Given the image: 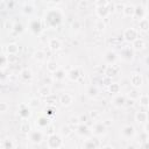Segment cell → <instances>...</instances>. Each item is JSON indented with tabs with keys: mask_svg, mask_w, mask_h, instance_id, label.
<instances>
[{
	"mask_svg": "<svg viewBox=\"0 0 149 149\" xmlns=\"http://www.w3.org/2000/svg\"><path fill=\"white\" fill-rule=\"evenodd\" d=\"M129 81H130V85L133 86V88H137L139 90L143 85V77L139 72H133V73H130Z\"/></svg>",
	"mask_w": 149,
	"mask_h": 149,
	"instance_id": "cell-9",
	"label": "cell"
},
{
	"mask_svg": "<svg viewBox=\"0 0 149 149\" xmlns=\"http://www.w3.org/2000/svg\"><path fill=\"white\" fill-rule=\"evenodd\" d=\"M71 133H72V128H71L69 125H63V126H61V128H59V135H61L62 137H68Z\"/></svg>",
	"mask_w": 149,
	"mask_h": 149,
	"instance_id": "cell-32",
	"label": "cell"
},
{
	"mask_svg": "<svg viewBox=\"0 0 149 149\" xmlns=\"http://www.w3.org/2000/svg\"><path fill=\"white\" fill-rule=\"evenodd\" d=\"M78 125H80V121H79L78 115H76V116H71V118L69 119V126H70L71 128H76Z\"/></svg>",
	"mask_w": 149,
	"mask_h": 149,
	"instance_id": "cell-42",
	"label": "cell"
},
{
	"mask_svg": "<svg viewBox=\"0 0 149 149\" xmlns=\"http://www.w3.org/2000/svg\"><path fill=\"white\" fill-rule=\"evenodd\" d=\"M123 3H120V2H116V3H114V10H116V12H122V8H123Z\"/></svg>",
	"mask_w": 149,
	"mask_h": 149,
	"instance_id": "cell-50",
	"label": "cell"
},
{
	"mask_svg": "<svg viewBox=\"0 0 149 149\" xmlns=\"http://www.w3.org/2000/svg\"><path fill=\"white\" fill-rule=\"evenodd\" d=\"M58 100H59V102H61V105H62V106H64V107H68V106H70V105L72 104V101H73V98H72V95H71L70 93H68V92H64V93H62V94L59 95Z\"/></svg>",
	"mask_w": 149,
	"mask_h": 149,
	"instance_id": "cell-19",
	"label": "cell"
},
{
	"mask_svg": "<svg viewBox=\"0 0 149 149\" xmlns=\"http://www.w3.org/2000/svg\"><path fill=\"white\" fill-rule=\"evenodd\" d=\"M47 129H48V135H52V134H55V128H54V126H52L51 123L47 127Z\"/></svg>",
	"mask_w": 149,
	"mask_h": 149,
	"instance_id": "cell-52",
	"label": "cell"
},
{
	"mask_svg": "<svg viewBox=\"0 0 149 149\" xmlns=\"http://www.w3.org/2000/svg\"><path fill=\"white\" fill-rule=\"evenodd\" d=\"M58 69H59V66H58V63H57L56 61L50 59V61H48V62H47V70H48L50 73L56 72Z\"/></svg>",
	"mask_w": 149,
	"mask_h": 149,
	"instance_id": "cell-30",
	"label": "cell"
},
{
	"mask_svg": "<svg viewBox=\"0 0 149 149\" xmlns=\"http://www.w3.org/2000/svg\"><path fill=\"white\" fill-rule=\"evenodd\" d=\"M20 77L23 81H30L33 79V72L30 69L26 68V69H22L21 72H20Z\"/></svg>",
	"mask_w": 149,
	"mask_h": 149,
	"instance_id": "cell-26",
	"label": "cell"
},
{
	"mask_svg": "<svg viewBox=\"0 0 149 149\" xmlns=\"http://www.w3.org/2000/svg\"><path fill=\"white\" fill-rule=\"evenodd\" d=\"M147 120H148V114H147V112H144V111H139V112L135 113V121H136V123H139V125H144V123H147Z\"/></svg>",
	"mask_w": 149,
	"mask_h": 149,
	"instance_id": "cell-22",
	"label": "cell"
},
{
	"mask_svg": "<svg viewBox=\"0 0 149 149\" xmlns=\"http://www.w3.org/2000/svg\"><path fill=\"white\" fill-rule=\"evenodd\" d=\"M135 134H136L135 128L132 125H126L121 128V136L126 140H132L135 136Z\"/></svg>",
	"mask_w": 149,
	"mask_h": 149,
	"instance_id": "cell-10",
	"label": "cell"
},
{
	"mask_svg": "<svg viewBox=\"0 0 149 149\" xmlns=\"http://www.w3.org/2000/svg\"><path fill=\"white\" fill-rule=\"evenodd\" d=\"M34 59L37 61V62H44L45 61V52L43 50H36L33 55Z\"/></svg>",
	"mask_w": 149,
	"mask_h": 149,
	"instance_id": "cell-37",
	"label": "cell"
},
{
	"mask_svg": "<svg viewBox=\"0 0 149 149\" xmlns=\"http://www.w3.org/2000/svg\"><path fill=\"white\" fill-rule=\"evenodd\" d=\"M14 142L10 137H5L0 141V149H14Z\"/></svg>",
	"mask_w": 149,
	"mask_h": 149,
	"instance_id": "cell-25",
	"label": "cell"
},
{
	"mask_svg": "<svg viewBox=\"0 0 149 149\" xmlns=\"http://www.w3.org/2000/svg\"><path fill=\"white\" fill-rule=\"evenodd\" d=\"M56 107H52V106H47L44 109H43V112H44V115L45 116H48V118H52L54 115H56Z\"/></svg>",
	"mask_w": 149,
	"mask_h": 149,
	"instance_id": "cell-39",
	"label": "cell"
},
{
	"mask_svg": "<svg viewBox=\"0 0 149 149\" xmlns=\"http://www.w3.org/2000/svg\"><path fill=\"white\" fill-rule=\"evenodd\" d=\"M139 29L143 33H147L149 30V20L147 17L139 20Z\"/></svg>",
	"mask_w": 149,
	"mask_h": 149,
	"instance_id": "cell-31",
	"label": "cell"
},
{
	"mask_svg": "<svg viewBox=\"0 0 149 149\" xmlns=\"http://www.w3.org/2000/svg\"><path fill=\"white\" fill-rule=\"evenodd\" d=\"M78 118H79V121H80V123H86V122L90 120L87 114H80V115H78Z\"/></svg>",
	"mask_w": 149,
	"mask_h": 149,
	"instance_id": "cell-49",
	"label": "cell"
},
{
	"mask_svg": "<svg viewBox=\"0 0 149 149\" xmlns=\"http://www.w3.org/2000/svg\"><path fill=\"white\" fill-rule=\"evenodd\" d=\"M100 147V141L98 137H86L83 142V149H99Z\"/></svg>",
	"mask_w": 149,
	"mask_h": 149,
	"instance_id": "cell-7",
	"label": "cell"
},
{
	"mask_svg": "<svg viewBox=\"0 0 149 149\" xmlns=\"http://www.w3.org/2000/svg\"><path fill=\"white\" fill-rule=\"evenodd\" d=\"M6 59H7V63H9V64H16L19 62V56H16V55H7Z\"/></svg>",
	"mask_w": 149,
	"mask_h": 149,
	"instance_id": "cell-45",
	"label": "cell"
},
{
	"mask_svg": "<svg viewBox=\"0 0 149 149\" xmlns=\"http://www.w3.org/2000/svg\"><path fill=\"white\" fill-rule=\"evenodd\" d=\"M122 37L126 42L128 43H133L136 38H139V30L136 28H133V27H129V28H126L123 30V34H122Z\"/></svg>",
	"mask_w": 149,
	"mask_h": 149,
	"instance_id": "cell-4",
	"label": "cell"
},
{
	"mask_svg": "<svg viewBox=\"0 0 149 149\" xmlns=\"http://www.w3.org/2000/svg\"><path fill=\"white\" fill-rule=\"evenodd\" d=\"M118 56H120V58L122 61H125V62H130L134 58V50L128 44L127 45H123L121 48V50H120V52H119Z\"/></svg>",
	"mask_w": 149,
	"mask_h": 149,
	"instance_id": "cell-5",
	"label": "cell"
},
{
	"mask_svg": "<svg viewBox=\"0 0 149 149\" xmlns=\"http://www.w3.org/2000/svg\"><path fill=\"white\" fill-rule=\"evenodd\" d=\"M28 140H29V142L30 143H33V144H40L41 142H42V140H43V133L38 129H36V130H30L28 134Z\"/></svg>",
	"mask_w": 149,
	"mask_h": 149,
	"instance_id": "cell-8",
	"label": "cell"
},
{
	"mask_svg": "<svg viewBox=\"0 0 149 149\" xmlns=\"http://www.w3.org/2000/svg\"><path fill=\"white\" fill-rule=\"evenodd\" d=\"M57 102H59V100H58V98H57L56 95L50 94V95H48V97L45 98V104H47V106H52V107H56Z\"/></svg>",
	"mask_w": 149,
	"mask_h": 149,
	"instance_id": "cell-33",
	"label": "cell"
},
{
	"mask_svg": "<svg viewBox=\"0 0 149 149\" xmlns=\"http://www.w3.org/2000/svg\"><path fill=\"white\" fill-rule=\"evenodd\" d=\"M20 130L22 133H26V134H28L31 130V126H30L28 120H22V122L20 123Z\"/></svg>",
	"mask_w": 149,
	"mask_h": 149,
	"instance_id": "cell-36",
	"label": "cell"
},
{
	"mask_svg": "<svg viewBox=\"0 0 149 149\" xmlns=\"http://www.w3.org/2000/svg\"><path fill=\"white\" fill-rule=\"evenodd\" d=\"M135 12V6L133 3H126L122 8V14L125 17H133Z\"/></svg>",
	"mask_w": 149,
	"mask_h": 149,
	"instance_id": "cell-21",
	"label": "cell"
},
{
	"mask_svg": "<svg viewBox=\"0 0 149 149\" xmlns=\"http://www.w3.org/2000/svg\"><path fill=\"white\" fill-rule=\"evenodd\" d=\"M51 77H52V79H54L55 81H62L63 79L66 78V72H65L63 69H58L56 72H54V73L51 74Z\"/></svg>",
	"mask_w": 149,
	"mask_h": 149,
	"instance_id": "cell-27",
	"label": "cell"
},
{
	"mask_svg": "<svg viewBox=\"0 0 149 149\" xmlns=\"http://www.w3.org/2000/svg\"><path fill=\"white\" fill-rule=\"evenodd\" d=\"M81 77V72L79 68H72L66 72V78L71 81H78Z\"/></svg>",
	"mask_w": 149,
	"mask_h": 149,
	"instance_id": "cell-13",
	"label": "cell"
},
{
	"mask_svg": "<svg viewBox=\"0 0 149 149\" xmlns=\"http://www.w3.org/2000/svg\"><path fill=\"white\" fill-rule=\"evenodd\" d=\"M132 49L134 50V51H141V50H143L144 48H146V41L143 40V38H136L133 43H132Z\"/></svg>",
	"mask_w": 149,
	"mask_h": 149,
	"instance_id": "cell-23",
	"label": "cell"
},
{
	"mask_svg": "<svg viewBox=\"0 0 149 149\" xmlns=\"http://www.w3.org/2000/svg\"><path fill=\"white\" fill-rule=\"evenodd\" d=\"M29 30L35 35L40 34L42 31V22H41V20L40 19H31L29 21Z\"/></svg>",
	"mask_w": 149,
	"mask_h": 149,
	"instance_id": "cell-11",
	"label": "cell"
},
{
	"mask_svg": "<svg viewBox=\"0 0 149 149\" xmlns=\"http://www.w3.org/2000/svg\"><path fill=\"white\" fill-rule=\"evenodd\" d=\"M137 100H140V105H142L143 107H148V105H149V97L147 94H141Z\"/></svg>",
	"mask_w": 149,
	"mask_h": 149,
	"instance_id": "cell-43",
	"label": "cell"
},
{
	"mask_svg": "<svg viewBox=\"0 0 149 149\" xmlns=\"http://www.w3.org/2000/svg\"><path fill=\"white\" fill-rule=\"evenodd\" d=\"M31 115V112H30V108L28 107V105L26 104H21L19 106V116L22 119V120H28Z\"/></svg>",
	"mask_w": 149,
	"mask_h": 149,
	"instance_id": "cell-17",
	"label": "cell"
},
{
	"mask_svg": "<svg viewBox=\"0 0 149 149\" xmlns=\"http://www.w3.org/2000/svg\"><path fill=\"white\" fill-rule=\"evenodd\" d=\"M63 13L58 8H50L45 12L44 15V24L48 28H56L62 23Z\"/></svg>",
	"mask_w": 149,
	"mask_h": 149,
	"instance_id": "cell-1",
	"label": "cell"
},
{
	"mask_svg": "<svg viewBox=\"0 0 149 149\" xmlns=\"http://www.w3.org/2000/svg\"><path fill=\"white\" fill-rule=\"evenodd\" d=\"M13 30H14L16 34H19V33H22V31H23V26H22L21 23L16 22V23H14V24H13Z\"/></svg>",
	"mask_w": 149,
	"mask_h": 149,
	"instance_id": "cell-47",
	"label": "cell"
},
{
	"mask_svg": "<svg viewBox=\"0 0 149 149\" xmlns=\"http://www.w3.org/2000/svg\"><path fill=\"white\" fill-rule=\"evenodd\" d=\"M147 15V10L143 6L141 5H137L135 6V12H134V16L133 17H136L137 20H141V19H144Z\"/></svg>",
	"mask_w": 149,
	"mask_h": 149,
	"instance_id": "cell-24",
	"label": "cell"
},
{
	"mask_svg": "<svg viewBox=\"0 0 149 149\" xmlns=\"http://www.w3.org/2000/svg\"><path fill=\"white\" fill-rule=\"evenodd\" d=\"M109 1H106V0H99V1H95V7L97 6H104V5H107Z\"/></svg>",
	"mask_w": 149,
	"mask_h": 149,
	"instance_id": "cell-53",
	"label": "cell"
},
{
	"mask_svg": "<svg viewBox=\"0 0 149 149\" xmlns=\"http://www.w3.org/2000/svg\"><path fill=\"white\" fill-rule=\"evenodd\" d=\"M120 71V68L116 65V64H113V65H106L105 70H104V74L105 77H108V78H112L114 76H116Z\"/></svg>",
	"mask_w": 149,
	"mask_h": 149,
	"instance_id": "cell-16",
	"label": "cell"
},
{
	"mask_svg": "<svg viewBox=\"0 0 149 149\" xmlns=\"http://www.w3.org/2000/svg\"><path fill=\"white\" fill-rule=\"evenodd\" d=\"M86 94L90 97V98H97L98 97V94H99V88H98V86H95V85H90L88 87H87V90H86Z\"/></svg>",
	"mask_w": 149,
	"mask_h": 149,
	"instance_id": "cell-28",
	"label": "cell"
},
{
	"mask_svg": "<svg viewBox=\"0 0 149 149\" xmlns=\"http://www.w3.org/2000/svg\"><path fill=\"white\" fill-rule=\"evenodd\" d=\"M63 146V137L59 134H52V135H48L47 139V147L49 149H61V147Z\"/></svg>",
	"mask_w": 149,
	"mask_h": 149,
	"instance_id": "cell-3",
	"label": "cell"
},
{
	"mask_svg": "<svg viewBox=\"0 0 149 149\" xmlns=\"http://www.w3.org/2000/svg\"><path fill=\"white\" fill-rule=\"evenodd\" d=\"M17 51H19V45L16 43H9L7 45L8 55H17Z\"/></svg>",
	"mask_w": 149,
	"mask_h": 149,
	"instance_id": "cell-38",
	"label": "cell"
},
{
	"mask_svg": "<svg viewBox=\"0 0 149 149\" xmlns=\"http://www.w3.org/2000/svg\"><path fill=\"white\" fill-rule=\"evenodd\" d=\"M74 129H76L74 130L76 134L78 136H81V137H88V135L91 134V129H90V127L86 123H80Z\"/></svg>",
	"mask_w": 149,
	"mask_h": 149,
	"instance_id": "cell-12",
	"label": "cell"
},
{
	"mask_svg": "<svg viewBox=\"0 0 149 149\" xmlns=\"http://www.w3.org/2000/svg\"><path fill=\"white\" fill-rule=\"evenodd\" d=\"M2 78H3V72H2V70L0 69V80H1Z\"/></svg>",
	"mask_w": 149,
	"mask_h": 149,
	"instance_id": "cell-57",
	"label": "cell"
},
{
	"mask_svg": "<svg viewBox=\"0 0 149 149\" xmlns=\"http://www.w3.org/2000/svg\"><path fill=\"white\" fill-rule=\"evenodd\" d=\"M112 12H114V3L113 2H108L107 5L104 6H97L95 7V14L100 20H104L105 17H107Z\"/></svg>",
	"mask_w": 149,
	"mask_h": 149,
	"instance_id": "cell-2",
	"label": "cell"
},
{
	"mask_svg": "<svg viewBox=\"0 0 149 149\" xmlns=\"http://www.w3.org/2000/svg\"><path fill=\"white\" fill-rule=\"evenodd\" d=\"M107 90H108V92H109L111 94L115 95V94H119V93H120L121 87H120V84H119V83H111V84L107 86Z\"/></svg>",
	"mask_w": 149,
	"mask_h": 149,
	"instance_id": "cell-29",
	"label": "cell"
},
{
	"mask_svg": "<svg viewBox=\"0 0 149 149\" xmlns=\"http://www.w3.org/2000/svg\"><path fill=\"white\" fill-rule=\"evenodd\" d=\"M140 95H141V94H140V91H139L137 88H133V90H130V91L127 93V95H126V97H127L128 99H130V100H134V101H135V100H137V99L140 98Z\"/></svg>",
	"mask_w": 149,
	"mask_h": 149,
	"instance_id": "cell-35",
	"label": "cell"
},
{
	"mask_svg": "<svg viewBox=\"0 0 149 149\" xmlns=\"http://www.w3.org/2000/svg\"><path fill=\"white\" fill-rule=\"evenodd\" d=\"M51 123V119L45 116L44 114L43 115H40L36 118V126L40 128V129H43V128H47L49 125Z\"/></svg>",
	"mask_w": 149,
	"mask_h": 149,
	"instance_id": "cell-18",
	"label": "cell"
},
{
	"mask_svg": "<svg viewBox=\"0 0 149 149\" xmlns=\"http://www.w3.org/2000/svg\"><path fill=\"white\" fill-rule=\"evenodd\" d=\"M6 64H7V59H6V56H2V55H0V68H3Z\"/></svg>",
	"mask_w": 149,
	"mask_h": 149,
	"instance_id": "cell-51",
	"label": "cell"
},
{
	"mask_svg": "<svg viewBox=\"0 0 149 149\" xmlns=\"http://www.w3.org/2000/svg\"><path fill=\"white\" fill-rule=\"evenodd\" d=\"M48 47H49V49H50L51 51H58V50L62 48V42H61L58 38L52 37V38H50V40L48 41Z\"/></svg>",
	"mask_w": 149,
	"mask_h": 149,
	"instance_id": "cell-20",
	"label": "cell"
},
{
	"mask_svg": "<svg viewBox=\"0 0 149 149\" xmlns=\"http://www.w3.org/2000/svg\"><path fill=\"white\" fill-rule=\"evenodd\" d=\"M1 52H2V45L0 44V55H1Z\"/></svg>",
	"mask_w": 149,
	"mask_h": 149,
	"instance_id": "cell-58",
	"label": "cell"
},
{
	"mask_svg": "<svg viewBox=\"0 0 149 149\" xmlns=\"http://www.w3.org/2000/svg\"><path fill=\"white\" fill-rule=\"evenodd\" d=\"M38 94H40V97H42V98H47L48 95L51 94V90H50L49 86L43 85V86H41V87L38 88Z\"/></svg>",
	"mask_w": 149,
	"mask_h": 149,
	"instance_id": "cell-34",
	"label": "cell"
},
{
	"mask_svg": "<svg viewBox=\"0 0 149 149\" xmlns=\"http://www.w3.org/2000/svg\"><path fill=\"white\" fill-rule=\"evenodd\" d=\"M40 104H41V100L37 97H33V98L29 99V101H28L27 105H28L29 108H36V107L40 106Z\"/></svg>",
	"mask_w": 149,
	"mask_h": 149,
	"instance_id": "cell-40",
	"label": "cell"
},
{
	"mask_svg": "<svg viewBox=\"0 0 149 149\" xmlns=\"http://www.w3.org/2000/svg\"><path fill=\"white\" fill-rule=\"evenodd\" d=\"M106 130H107V127L102 123V121H94V123H93V126L91 128V133L95 137H99V136L105 135L106 134Z\"/></svg>",
	"mask_w": 149,
	"mask_h": 149,
	"instance_id": "cell-6",
	"label": "cell"
},
{
	"mask_svg": "<svg viewBox=\"0 0 149 149\" xmlns=\"http://www.w3.org/2000/svg\"><path fill=\"white\" fill-rule=\"evenodd\" d=\"M33 12H34V5H33V2H26L23 5V13L26 15H30Z\"/></svg>",
	"mask_w": 149,
	"mask_h": 149,
	"instance_id": "cell-41",
	"label": "cell"
},
{
	"mask_svg": "<svg viewBox=\"0 0 149 149\" xmlns=\"http://www.w3.org/2000/svg\"><path fill=\"white\" fill-rule=\"evenodd\" d=\"M104 59H105V63L107 65H113L118 61V54L115 51H113V50H108V51L105 52Z\"/></svg>",
	"mask_w": 149,
	"mask_h": 149,
	"instance_id": "cell-14",
	"label": "cell"
},
{
	"mask_svg": "<svg viewBox=\"0 0 149 149\" xmlns=\"http://www.w3.org/2000/svg\"><path fill=\"white\" fill-rule=\"evenodd\" d=\"M94 28H95L97 30H99V31H102V30H105V28H106V22H105L104 20H100V19H99V20L95 22Z\"/></svg>",
	"mask_w": 149,
	"mask_h": 149,
	"instance_id": "cell-44",
	"label": "cell"
},
{
	"mask_svg": "<svg viewBox=\"0 0 149 149\" xmlns=\"http://www.w3.org/2000/svg\"><path fill=\"white\" fill-rule=\"evenodd\" d=\"M8 108H9V106H8L7 102H5V101H0V113H5V112H7Z\"/></svg>",
	"mask_w": 149,
	"mask_h": 149,
	"instance_id": "cell-48",
	"label": "cell"
},
{
	"mask_svg": "<svg viewBox=\"0 0 149 149\" xmlns=\"http://www.w3.org/2000/svg\"><path fill=\"white\" fill-rule=\"evenodd\" d=\"M102 123L106 126V127H109L111 125H112V120H109V119H107V120H105V121H102Z\"/></svg>",
	"mask_w": 149,
	"mask_h": 149,
	"instance_id": "cell-55",
	"label": "cell"
},
{
	"mask_svg": "<svg viewBox=\"0 0 149 149\" xmlns=\"http://www.w3.org/2000/svg\"><path fill=\"white\" fill-rule=\"evenodd\" d=\"M126 99L127 97L125 94H115L113 98H112V105L116 108H121V107H125V102H126Z\"/></svg>",
	"mask_w": 149,
	"mask_h": 149,
	"instance_id": "cell-15",
	"label": "cell"
},
{
	"mask_svg": "<svg viewBox=\"0 0 149 149\" xmlns=\"http://www.w3.org/2000/svg\"><path fill=\"white\" fill-rule=\"evenodd\" d=\"M100 149H115L113 146H111V144H106V146H102V147H100Z\"/></svg>",
	"mask_w": 149,
	"mask_h": 149,
	"instance_id": "cell-56",
	"label": "cell"
},
{
	"mask_svg": "<svg viewBox=\"0 0 149 149\" xmlns=\"http://www.w3.org/2000/svg\"><path fill=\"white\" fill-rule=\"evenodd\" d=\"M134 105V100H130V99H126V102H125V107H129V106H133Z\"/></svg>",
	"mask_w": 149,
	"mask_h": 149,
	"instance_id": "cell-54",
	"label": "cell"
},
{
	"mask_svg": "<svg viewBox=\"0 0 149 149\" xmlns=\"http://www.w3.org/2000/svg\"><path fill=\"white\" fill-rule=\"evenodd\" d=\"M87 115H88V119L93 120V121H97L99 119V112L98 111H90L87 113Z\"/></svg>",
	"mask_w": 149,
	"mask_h": 149,
	"instance_id": "cell-46",
	"label": "cell"
}]
</instances>
